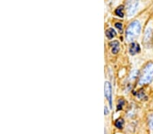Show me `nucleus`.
<instances>
[{
    "label": "nucleus",
    "instance_id": "nucleus-1",
    "mask_svg": "<svg viewBox=\"0 0 153 134\" xmlns=\"http://www.w3.org/2000/svg\"><path fill=\"white\" fill-rule=\"evenodd\" d=\"M141 31V25L137 21H135L130 24L126 31V39L129 42L134 41L140 35Z\"/></svg>",
    "mask_w": 153,
    "mask_h": 134
},
{
    "label": "nucleus",
    "instance_id": "nucleus-2",
    "mask_svg": "<svg viewBox=\"0 0 153 134\" xmlns=\"http://www.w3.org/2000/svg\"><path fill=\"white\" fill-rule=\"evenodd\" d=\"M153 79V63L150 62L145 66L140 75L139 83L140 85H145L150 83Z\"/></svg>",
    "mask_w": 153,
    "mask_h": 134
},
{
    "label": "nucleus",
    "instance_id": "nucleus-3",
    "mask_svg": "<svg viewBox=\"0 0 153 134\" xmlns=\"http://www.w3.org/2000/svg\"><path fill=\"white\" fill-rule=\"evenodd\" d=\"M140 0H127L126 1V11L129 17L134 15L139 6Z\"/></svg>",
    "mask_w": 153,
    "mask_h": 134
},
{
    "label": "nucleus",
    "instance_id": "nucleus-4",
    "mask_svg": "<svg viewBox=\"0 0 153 134\" xmlns=\"http://www.w3.org/2000/svg\"><path fill=\"white\" fill-rule=\"evenodd\" d=\"M104 89H105V96L107 100L109 102V104L110 106L112 107V86H111V84L109 82L106 81L105 83V86H104Z\"/></svg>",
    "mask_w": 153,
    "mask_h": 134
},
{
    "label": "nucleus",
    "instance_id": "nucleus-5",
    "mask_svg": "<svg viewBox=\"0 0 153 134\" xmlns=\"http://www.w3.org/2000/svg\"><path fill=\"white\" fill-rule=\"evenodd\" d=\"M152 37V30L151 28H149L146 31L144 37V41L145 45H149V43L151 42V40Z\"/></svg>",
    "mask_w": 153,
    "mask_h": 134
},
{
    "label": "nucleus",
    "instance_id": "nucleus-6",
    "mask_svg": "<svg viewBox=\"0 0 153 134\" xmlns=\"http://www.w3.org/2000/svg\"><path fill=\"white\" fill-rule=\"evenodd\" d=\"M140 52V45L137 43L133 42L132 44L131 45L129 48V53L131 55H135L136 53Z\"/></svg>",
    "mask_w": 153,
    "mask_h": 134
},
{
    "label": "nucleus",
    "instance_id": "nucleus-7",
    "mask_svg": "<svg viewBox=\"0 0 153 134\" xmlns=\"http://www.w3.org/2000/svg\"><path fill=\"white\" fill-rule=\"evenodd\" d=\"M110 45L111 46V48H112V52L113 53H117L119 51V43L117 41H112Z\"/></svg>",
    "mask_w": 153,
    "mask_h": 134
},
{
    "label": "nucleus",
    "instance_id": "nucleus-8",
    "mask_svg": "<svg viewBox=\"0 0 153 134\" xmlns=\"http://www.w3.org/2000/svg\"><path fill=\"white\" fill-rule=\"evenodd\" d=\"M105 34H106V36H107V37L108 39H110V40L114 38V37L117 35V33H116V31L113 29H108V30L106 31Z\"/></svg>",
    "mask_w": 153,
    "mask_h": 134
},
{
    "label": "nucleus",
    "instance_id": "nucleus-9",
    "mask_svg": "<svg viewBox=\"0 0 153 134\" xmlns=\"http://www.w3.org/2000/svg\"><path fill=\"white\" fill-rule=\"evenodd\" d=\"M115 13L117 16L123 18V17L124 16V7L123 6H120L118 7V8H117V9L116 10Z\"/></svg>",
    "mask_w": 153,
    "mask_h": 134
},
{
    "label": "nucleus",
    "instance_id": "nucleus-10",
    "mask_svg": "<svg viewBox=\"0 0 153 134\" xmlns=\"http://www.w3.org/2000/svg\"><path fill=\"white\" fill-rule=\"evenodd\" d=\"M123 125H124V121H123V119H118L115 123V126L118 129H122Z\"/></svg>",
    "mask_w": 153,
    "mask_h": 134
},
{
    "label": "nucleus",
    "instance_id": "nucleus-11",
    "mask_svg": "<svg viewBox=\"0 0 153 134\" xmlns=\"http://www.w3.org/2000/svg\"><path fill=\"white\" fill-rule=\"evenodd\" d=\"M149 123L150 128L152 130H153V114H150V115L149 116Z\"/></svg>",
    "mask_w": 153,
    "mask_h": 134
},
{
    "label": "nucleus",
    "instance_id": "nucleus-12",
    "mask_svg": "<svg viewBox=\"0 0 153 134\" xmlns=\"http://www.w3.org/2000/svg\"><path fill=\"white\" fill-rule=\"evenodd\" d=\"M115 26L117 27V29H119V30H121L122 29V24L120 23H117L115 24Z\"/></svg>",
    "mask_w": 153,
    "mask_h": 134
},
{
    "label": "nucleus",
    "instance_id": "nucleus-13",
    "mask_svg": "<svg viewBox=\"0 0 153 134\" xmlns=\"http://www.w3.org/2000/svg\"><path fill=\"white\" fill-rule=\"evenodd\" d=\"M104 111H105V113H104V114H108V108L106 106H105V108H104Z\"/></svg>",
    "mask_w": 153,
    "mask_h": 134
}]
</instances>
